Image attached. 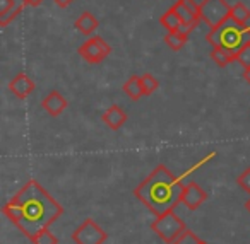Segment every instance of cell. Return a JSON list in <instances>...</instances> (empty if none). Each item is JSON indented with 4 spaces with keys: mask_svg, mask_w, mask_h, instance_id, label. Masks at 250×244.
<instances>
[{
    "mask_svg": "<svg viewBox=\"0 0 250 244\" xmlns=\"http://www.w3.org/2000/svg\"><path fill=\"white\" fill-rule=\"evenodd\" d=\"M212 48H223L229 55L236 56L240 48H243V26H238L229 19L226 24L211 29L206 38Z\"/></svg>",
    "mask_w": 250,
    "mask_h": 244,
    "instance_id": "obj_3",
    "label": "cell"
},
{
    "mask_svg": "<svg viewBox=\"0 0 250 244\" xmlns=\"http://www.w3.org/2000/svg\"><path fill=\"white\" fill-rule=\"evenodd\" d=\"M151 229L167 244H173L175 241H178L187 232V227H185L184 220L175 213V210H168L163 215H158L151 222Z\"/></svg>",
    "mask_w": 250,
    "mask_h": 244,
    "instance_id": "obj_4",
    "label": "cell"
},
{
    "mask_svg": "<svg viewBox=\"0 0 250 244\" xmlns=\"http://www.w3.org/2000/svg\"><path fill=\"white\" fill-rule=\"evenodd\" d=\"M2 213L33 241L43 229L60 219L63 208L36 179H29L2 206Z\"/></svg>",
    "mask_w": 250,
    "mask_h": 244,
    "instance_id": "obj_1",
    "label": "cell"
},
{
    "mask_svg": "<svg viewBox=\"0 0 250 244\" xmlns=\"http://www.w3.org/2000/svg\"><path fill=\"white\" fill-rule=\"evenodd\" d=\"M231 19V5L226 0H202L201 21L211 29L226 24Z\"/></svg>",
    "mask_w": 250,
    "mask_h": 244,
    "instance_id": "obj_5",
    "label": "cell"
},
{
    "mask_svg": "<svg viewBox=\"0 0 250 244\" xmlns=\"http://www.w3.org/2000/svg\"><path fill=\"white\" fill-rule=\"evenodd\" d=\"M206 200H208V193H206L197 183L190 181V183H187V185H184L182 205H185L188 210H197Z\"/></svg>",
    "mask_w": 250,
    "mask_h": 244,
    "instance_id": "obj_8",
    "label": "cell"
},
{
    "mask_svg": "<svg viewBox=\"0 0 250 244\" xmlns=\"http://www.w3.org/2000/svg\"><path fill=\"white\" fill-rule=\"evenodd\" d=\"M124 93L127 94L132 101H137L143 96H146V93H144V86H143V79L137 77V75L129 77L127 82L124 84Z\"/></svg>",
    "mask_w": 250,
    "mask_h": 244,
    "instance_id": "obj_12",
    "label": "cell"
},
{
    "mask_svg": "<svg viewBox=\"0 0 250 244\" xmlns=\"http://www.w3.org/2000/svg\"><path fill=\"white\" fill-rule=\"evenodd\" d=\"M106 237L108 234L93 219H86L72 232V239L76 244H103Z\"/></svg>",
    "mask_w": 250,
    "mask_h": 244,
    "instance_id": "obj_7",
    "label": "cell"
},
{
    "mask_svg": "<svg viewBox=\"0 0 250 244\" xmlns=\"http://www.w3.org/2000/svg\"><path fill=\"white\" fill-rule=\"evenodd\" d=\"M182 2H184L185 7H187L192 14H195V16H199V18H201V4H197L195 0H182Z\"/></svg>",
    "mask_w": 250,
    "mask_h": 244,
    "instance_id": "obj_23",
    "label": "cell"
},
{
    "mask_svg": "<svg viewBox=\"0 0 250 244\" xmlns=\"http://www.w3.org/2000/svg\"><path fill=\"white\" fill-rule=\"evenodd\" d=\"M160 22H161V26H163V28L167 29L168 33H171V31H178V28H180V26H182L180 18H178V14L173 11V7H170L167 12H165L163 16H161Z\"/></svg>",
    "mask_w": 250,
    "mask_h": 244,
    "instance_id": "obj_16",
    "label": "cell"
},
{
    "mask_svg": "<svg viewBox=\"0 0 250 244\" xmlns=\"http://www.w3.org/2000/svg\"><path fill=\"white\" fill-rule=\"evenodd\" d=\"M243 79H245V82L250 86V67H249V69L243 70Z\"/></svg>",
    "mask_w": 250,
    "mask_h": 244,
    "instance_id": "obj_27",
    "label": "cell"
},
{
    "mask_svg": "<svg viewBox=\"0 0 250 244\" xmlns=\"http://www.w3.org/2000/svg\"><path fill=\"white\" fill-rule=\"evenodd\" d=\"M79 55L87 63H100L111 53V46L101 36H93L79 46Z\"/></svg>",
    "mask_w": 250,
    "mask_h": 244,
    "instance_id": "obj_6",
    "label": "cell"
},
{
    "mask_svg": "<svg viewBox=\"0 0 250 244\" xmlns=\"http://www.w3.org/2000/svg\"><path fill=\"white\" fill-rule=\"evenodd\" d=\"M182 191L184 185L167 166L161 164L134 189V195L158 217L168 210H175V206L182 203Z\"/></svg>",
    "mask_w": 250,
    "mask_h": 244,
    "instance_id": "obj_2",
    "label": "cell"
},
{
    "mask_svg": "<svg viewBox=\"0 0 250 244\" xmlns=\"http://www.w3.org/2000/svg\"><path fill=\"white\" fill-rule=\"evenodd\" d=\"M236 183H238V186L243 189V191L250 193V168H247L245 171H243L242 174L238 176Z\"/></svg>",
    "mask_w": 250,
    "mask_h": 244,
    "instance_id": "obj_22",
    "label": "cell"
},
{
    "mask_svg": "<svg viewBox=\"0 0 250 244\" xmlns=\"http://www.w3.org/2000/svg\"><path fill=\"white\" fill-rule=\"evenodd\" d=\"M16 2H24V0H16Z\"/></svg>",
    "mask_w": 250,
    "mask_h": 244,
    "instance_id": "obj_29",
    "label": "cell"
},
{
    "mask_svg": "<svg viewBox=\"0 0 250 244\" xmlns=\"http://www.w3.org/2000/svg\"><path fill=\"white\" fill-rule=\"evenodd\" d=\"M98 24H100V22H98V19L94 18L91 12H83V14L79 16V19L76 21V29L79 33H83V35L89 36L96 31Z\"/></svg>",
    "mask_w": 250,
    "mask_h": 244,
    "instance_id": "obj_13",
    "label": "cell"
},
{
    "mask_svg": "<svg viewBox=\"0 0 250 244\" xmlns=\"http://www.w3.org/2000/svg\"><path fill=\"white\" fill-rule=\"evenodd\" d=\"M235 60L243 67V69H249L250 67V45H245L243 48H240L235 56Z\"/></svg>",
    "mask_w": 250,
    "mask_h": 244,
    "instance_id": "obj_21",
    "label": "cell"
},
{
    "mask_svg": "<svg viewBox=\"0 0 250 244\" xmlns=\"http://www.w3.org/2000/svg\"><path fill=\"white\" fill-rule=\"evenodd\" d=\"M53 2H55L57 5H59V7H62V9H65V7H69L70 4H72L74 0H53Z\"/></svg>",
    "mask_w": 250,
    "mask_h": 244,
    "instance_id": "obj_25",
    "label": "cell"
},
{
    "mask_svg": "<svg viewBox=\"0 0 250 244\" xmlns=\"http://www.w3.org/2000/svg\"><path fill=\"white\" fill-rule=\"evenodd\" d=\"M211 58L214 60V63L218 67H226L229 62H233L235 60V56L233 55H229L226 50H223V48H212L211 50Z\"/></svg>",
    "mask_w": 250,
    "mask_h": 244,
    "instance_id": "obj_18",
    "label": "cell"
},
{
    "mask_svg": "<svg viewBox=\"0 0 250 244\" xmlns=\"http://www.w3.org/2000/svg\"><path fill=\"white\" fill-rule=\"evenodd\" d=\"M9 89H11V93L14 94L18 99H26V97L35 91V82H33L31 77L21 72L9 82Z\"/></svg>",
    "mask_w": 250,
    "mask_h": 244,
    "instance_id": "obj_9",
    "label": "cell"
},
{
    "mask_svg": "<svg viewBox=\"0 0 250 244\" xmlns=\"http://www.w3.org/2000/svg\"><path fill=\"white\" fill-rule=\"evenodd\" d=\"M165 43H167V45L170 46L171 50H175V52H178V50L184 48L185 43H187V36L180 35V33H178V31L167 33V36H165Z\"/></svg>",
    "mask_w": 250,
    "mask_h": 244,
    "instance_id": "obj_17",
    "label": "cell"
},
{
    "mask_svg": "<svg viewBox=\"0 0 250 244\" xmlns=\"http://www.w3.org/2000/svg\"><path fill=\"white\" fill-rule=\"evenodd\" d=\"M31 243L33 244H59V239H57V237L48 230V227H46V229H43Z\"/></svg>",
    "mask_w": 250,
    "mask_h": 244,
    "instance_id": "obj_20",
    "label": "cell"
},
{
    "mask_svg": "<svg viewBox=\"0 0 250 244\" xmlns=\"http://www.w3.org/2000/svg\"><path fill=\"white\" fill-rule=\"evenodd\" d=\"M171 7H173V11L178 14L182 24H187V26H192V28H197L201 18H199V16H195V14H192V12L188 11L187 7H185V4L182 2V0H177V2H175Z\"/></svg>",
    "mask_w": 250,
    "mask_h": 244,
    "instance_id": "obj_14",
    "label": "cell"
},
{
    "mask_svg": "<svg viewBox=\"0 0 250 244\" xmlns=\"http://www.w3.org/2000/svg\"><path fill=\"white\" fill-rule=\"evenodd\" d=\"M42 106L50 116H60L67 108V99L59 91H52V93H48V96L43 99Z\"/></svg>",
    "mask_w": 250,
    "mask_h": 244,
    "instance_id": "obj_11",
    "label": "cell"
},
{
    "mask_svg": "<svg viewBox=\"0 0 250 244\" xmlns=\"http://www.w3.org/2000/svg\"><path fill=\"white\" fill-rule=\"evenodd\" d=\"M26 5H31V7H38V5L43 4V0H24Z\"/></svg>",
    "mask_w": 250,
    "mask_h": 244,
    "instance_id": "obj_26",
    "label": "cell"
},
{
    "mask_svg": "<svg viewBox=\"0 0 250 244\" xmlns=\"http://www.w3.org/2000/svg\"><path fill=\"white\" fill-rule=\"evenodd\" d=\"M101 120H103V123L106 125L110 130H120V128L127 123V113H125L118 104H111L103 113Z\"/></svg>",
    "mask_w": 250,
    "mask_h": 244,
    "instance_id": "obj_10",
    "label": "cell"
},
{
    "mask_svg": "<svg viewBox=\"0 0 250 244\" xmlns=\"http://www.w3.org/2000/svg\"><path fill=\"white\" fill-rule=\"evenodd\" d=\"M250 45V28H243V46Z\"/></svg>",
    "mask_w": 250,
    "mask_h": 244,
    "instance_id": "obj_24",
    "label": "cell"
},
{
    "mask_svg": "<svg viewBox=\"0 0 250 244\" xmlns=\"http://www.w3.org/2000/svg\"><path fill=\"white\" fill-rule=\"evenodd\" d=\"M245 208H247V212H250V200H247L245 202Z\"/></svg>",
    "mask_w": 250,
    "mask_h": 244,
    "instance_id": "obj_28",
    "label": "cell"
},
{
    "mask_svg": "<svg viewBox=\"0 0 250 244\" xmlns=\"http://www.w3.org/2000/svg\"><path fill=\"white\" fill-rule=\"evenodd\" d=\"M231 21L243 28L250 21V9L243 2H236L235 5H231Z\"/></svg>",
    "mask_w": 250,
    "mask_h": 244,
    "instance_id": "obj_15",
    "label": "cell"
},
{
    "mask_svg": "<svg viewBox=\"0 0 250 244\" xmlns=\"http://www.w3.org/2000/svg\"><path fill=\"white\" fill-rule=\"evenodd\" d=\"M141 79H143V86H144V93H146V96H151L153 93H156L158 87H160L158 79L154 75H151V74H144V75H141Z\"/></svg>",
    "mask_w": 250,
    "mask_h": 244,
    "instance_id": "obj_19",
    "label": "cell"
}]
</instances>
